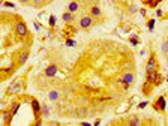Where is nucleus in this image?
Returning <instances> with one entry per match:
<instances>
[{
	"mask_svg": "<svg viewBox=\"0 0 168 126\" xmlns=\"http://www.w3.org/2000/svg\"><path fill=\"white\" fill-rule=\"evenodd\" d=\"M95 24V18L90 15V14H86V15H81L80 17V20H78V26H80V29H83V30H87V29H90Z\"/></svg>",
	"mask_w": 168,
	"mask_h": 126,
	"instance_id": "f257e3e1",
	"label": "nucleus"
},
{
	"mask_svg": "<svg viewBox=\"0 0 168 126\" xmlns=\"http://www.w3.org/2000/svg\"><path fill=\"white\" fill-rule=\"evenodd\" d=\"M146 81H147V83H150V84L155 87V86H159V84L164 81V78H162V75H161V74L158 72V69H156V71H152V72H149V74H147Z\"/></svg>",
	"mask_w": 168,
	"mask_h": 126,
	"instance_id": "f03ea898",
	"label": "nucleus"
},
{
	"mask_svg": "<svg viewBox=\"0 0 168 126\" xmlns=\"http://www.w3.org/2000/svg\"><path fill=\"white\" fill-rule=\"evenodd\" d=\"M21 90H23V78H17L8 87V95H15V93H20Z\"/></svg>",
	"mask_w": 168,
	"mask_h": 126,
	"instance_id": "7ed1b4c3",
	"label": "nucleus"
},
{
	"mask_svg": "<svg viewBox=\"0 0 168 126\" xmlns=\"http://www.w3.org/2000/svg\"><path fill=\"white\" fill-rule=\"evenodd\" d=\"M14 30H15V35H17L18 38L27 36V26H26V23H24V21H18V23L15 24Z\"/></svg>",
	"mask_w": 168,
	"mask_h": 126,
	"instance_id": "20e7f679",
	"label": "nucleus"
},
{
	"mask_svg": "<svg viewBox=\"0 0 168 126\" xmlns=\"http://www.w3.org/2000/svg\"><path fill=\"white\" fill-rule=\"evenodd\" d=\"M156 69H158V60L155 57V54H152L147 59V63H146V74H149L152 71H156Z\"/></svg>",
	"mask_w": 168,
	"mask_h": 126,
	"instance_id": "39448f33",
	"label": "nucleus"
},
{
	"mask_svg": "<svg viewBox=\"0 0 168 126\" xmlns=\"http://www.w3.org/2000/svg\"><path fill=\"white\" fill-rule=\"evenodd\" d=\"M153 108L156 110V111H161L164 113L165 108H167V101H165V96H159L156 101L153 102Z\"/></svg>",
	"mask_w": 168,
	"mask_h": 126,
	"instance_id": "423d86ee",
	"label": "nucleus"
},
{
	"mask_svg": "<svg viewBox=\"0 0 168 126\" xmlns=\"http://www.w3.org/2000/svg\"><path fill=\"white\" fill-rule=\"evenodd\" d=\"M30 105H32V110H33V114L36 119H39L41 117V111H42V107L39 104V101L38 99H32L30 101Z\"/></svg>",
	"mask_w": 168,
	"mask_h": 126,
	"instance_id": "0eeeda50",
	"label": "nucleus"
},
{
	"mask_svg": "<svg viewBox=\"0 0 168 126\" xmlns=\"http://www.w3.org/2000/svg\"><path fill=\"white\" fill-rule=\"evenodd\" d=\"M122 78H123L125 83H128L129 86H134V83H135V75H134L131 71H125V72L122 74Z\"/></svg>",
	"mask_w": 168,
	"mask_h": 126,
	"instance_id": "6e6552de",
	"label": "nucleus"
},
{
	"mask_svg": "<svg viewBox=\"0 0 168 126\" xmlns=\"http://www.w3.org/2000/svg\"><path fill=\"white\" fill-rule=\"evenodd\" d=\"M80 2L78 0H72V2H69L68 3V11L69 12H72V14H75V12H78L80 11Z\"/></svg>",
	"mask_w": 168,
	"mask_h": 126,
	"instance_id": "1a4fd4ad",
	"label": "nucleus"
},
{
	"mask_svg": "<svg viewBox=\"0 0 168 126\" xmlns=\"http://www.w3.org/2000/svg\"><path fill=\"white\" fill-rule=\"evenodd\" d=\"M89 14L92 15L93 18H101V17H102V11H101V8H99L98 5H93L92 8H90Z\"/></svg>",
	"mask_w": 168,
	"mask_h": 126,
	"instance_id": "9d476101",
	"label": "nucleus"
},
{
	"mask_svg": "<svg viewBox=\"0 0 168 126\" xmlns=\"http://www.w3.org/2000/svg\"><path fill=\"white\" fill-rule=\"evenodd\" d=\"M56 74H57V65H50V66H47L45 75H47L48 78H53Z\"/></svg>",
	"mask_w": 168,
	"mask_h": 126,
	"instance_id": "9b49d317",
	"label": "nucleus"
},
{
	"mask_svg": "<svg viewBox=\"0 0 168 126\" xmlns=\"http://www.w3.org/2000/svg\"><path fill=\"white\" fill-rule=\"evenodd\" d=\"M27 59H29V51L26 50V51H21L20 54H18V65L20 66H23L26 62H27Z\"/></svg>",
	"mask_w": 168,
	"mask_h": 126,
	"instance_id": "f8f14e48",
	"label": "nucleus"
},
{
	"mask_svg": "<svg viewBox=\"0 0 168 126\" xmlns=\"http://www.w3.org/2000/svg\"><path fill=\"white\" fill-rule=\"evenodd\" d=\"M62 20L65 21V23H66V24H71L74 20H75V15L72 14V12H69V11H66V12H65V14L62 15Z\"/></svg>",
	"mask_w": 168,
	"mask_h": 126,
	"instance_id": "ddd939ff",
	"label": "nucleus"
},
{
	"mask_svg": "<svg viewBox=\"0 0 168 126\" xmlns=\"http://www.w3.org/2000/svg\"><path fill=\"white\" fill-rule=\"evenodd\" d=\"M48 99L51 101V102H57V101L60 99V92L59 90H50L48 92Z\"/></svg>",
	"mask_w": 168,
	"mask_h": 126,
	"instance_id": "4468645a",
	"label": "nucleus"
},
{
	"mask_svg": "<svg viewBox=\"0 0 168 126\" xmlns=\"http://www.w3.org/2000/svg\"><path fill=\"white\" fill-rule=\"evenodd\" d=\"M126 123H128V125H131V126H138L141 122H140V119H138L137 116H132V117H129V119L126 120Z\"/></svg>",
	"mask_w": 168,
	"mask_h": 126,
	"instance_id": "2eb2a0df",
	"label": "nucleus"
},
{
	"mask_svg": "<svg viewBox=\"0 0 168 126\" xmlns=\"http://www.w3.org/2000/svg\"><path fill=\"white\" fill-rule=\"evenodd\" d=\"M117 84H119V87H122V89H123V92H126V90L129 89V87H131L128 83H125V80H123L122 77H120V78H117Z\"/></svg>",
	"mask_w": 168,
	"mask_h": 126,
	"instance_id": "dca6fc26",
	"label": "nucleus"
},
{
	"mask_svg": "<svg viewBox=\"0 0 168 126\" xmlns=\"http://www.w3.org/2000/svg\"><path fill=\"white\" fill-rule=\"evenodd\" d=\"M77 116H78V117H86V116H89L87 108H84V107L78 108V111H77Z\"/></svg>",
	"mask_w": 168,
	"mask_h": 126,
	"instance_id": "f3484780",
	"label": "nucleus"
},
{
	"mask_svg": "<svg viewBox=\"0 0 168 126\" xmlns=\"http://www.w3.org/2000/svg\"><path fill=\"white\" fill-rule=\"evenodd\" d=\"M50 116V108H48V105H42V111H41V117H48Z\"/></svg>",
	"mask_w": 168,
	"mask_h": 126,
	"instance_id": "a211bd4d",
	"label": "nucleus"
},
{
	"mask_svg": "<svg viewBox=\"0 0 168 126\" xmlns=\"http://www.w3.org/2000/svg\"><path fill=\"white\" fill-rule=\"evenodd\" d=\"M129 42H131L134 47H135V45H138V44H140V39H138V36H137V35H132L131 38H129Z\"/></svg>",
	"mask_w": 168,
	"mask_h": 126,
	"instance_id": "6ab92c4d",
	"label": "nucleus"
},
{
	"mask_svg": "<svg viewBox=\"0 0 168 126\" xmlns=\"http://www.w3.org/2000/svg\"><path fill=\"white\" fill-rule=\"evenodd\" d=\"M155 23H156V18L149 20V23H147V29H149V32H153V29H155Z\"/></svg>",
	"mask_w": 168,
	"mask_h": 126,
	"instance_id": "aec40b11",
	"label": "nucleus"
},
{
	"mask_svg": "<svg viewBox=\"0 0 168 126\" xmlns=\"http://www.w3.org/2000/svg\"><path fill=\"white\" fill-rule=\"evenodd\" d=\"M162 2V0H147V6H152V8H155L156 5H159Z\"/></svg>",
	"mask_w": 168,
	"mask_h": 126,
	"instance_id": "412c9836",
	"label": "nucleus"
},
{
	"mask_svg": "<svg viewBox=\"0 0 168 126\" xmlns=\"http://www.w3.org/2000/svg\"><path fill=\"white\" fill-rule=\"evenodd\" d=\"M56 21H57V18H56L54 15H51V17H50V27H54V26H56Z\"/></svg>",
	"mask_w": 168,
	"mask_h": 126,
	"instance_id": "4be33fe9",
	"label": "nucleus"
},
{
	"mask_svg": "<svg viewBox=\"0 0 168 126\" xmlns=\"http://www.w3.org/2000/svg\"><path fill=\"white\" fill-rule=\"evenodd\" d=\"M162 53H164V54H167V53H168V41L162 42Z\"/></svg>",
	"mask_w": 168,
	"mask_h": 126,
	"instance_id": "5701e85b",
	"label": "nucleus"
},
{
	"mask_svg": "<svg viewBox=\"0 0 168 126\" xmlns=\"http://www.w3.org/2000/svg\"><path fill=\"white\" fill-rule=\"evenodd\" d=\"M66 45H68V47H75L77 42H75L74 39H71V38H68V39H66Z\"/></svg>",
	"mask_w": 168,
	"mask_h": 126,
	"instance_id": "b1692460",
	"label": "nucleus"
},
{
	"mask_svg": "<svg viewBox=\"0 0 168 126\" xmlns=\"http://www.w3.org/2000/svg\"><path fill=\"white\" fill-rule=\"evenodd\" d=\"M147 105H149V102H147V101H143L141 104H138V110H143V108H146Z\"/></svg>",
	"mask_w": 168,
	"mask_h": 126,
	"instance_id": "393cba45",
	"label": "nucleus"
},
{
	"mask_svg": "<svg viewBox=\"0 0 168 126\" xmlns=\"http://www.w3.org/2000/svg\"><path fill=\"white\" fill-rule=\"evenodd\" d=\"M3 6H5V8H12V9L15 8V5L11 3V2H3Z\"/></svg>",
	"mask_w": 168,
	"mask_h": 126,
	"instance_id": "a878e982",
	"label": "nucleus"
},
{
	"mask_svg": "<svg viewBox=\"0 0 168 126\" xmlns=\"http://www.w3.org/2000/svg\"><path fill=\"white\" fill-rule=\"evenodd\" d=\"M32 3H33V6H41L42 0H32Z\"/></svg>",
	"mask_w": 168,
	"mask_h": 126,
	"instance_id": "bb28decb",
	"label": "nucleus"
},
{
	"mask_svg": "<svg viewBox=\"0 0 168 126\" xmlns=\"http://www.w3.org/2000/svg\"><path fill=\"white\" fill-rule=\"evenodd\" d=\"M129 12H131V14H135V12H137V6H129Z\"/></svg>",
	"mask_w": 168,
	"mask_h": 126,
	"instance_id": "cd10ccee",
	"label": "nucleus"
},
{
	"mask_svg": "<svg viewBox=\"0 0 168 126\" xmlns=\"http://www.w3.org/2000/svg\"><path fill=\"white\" fill-rule=\"evenodd\" d=\"M162 15H164V12H162V9H156V17H159V18H161Z\"/></svg>",
	"mask_w": 168,
	"mask_h": 126,
	"instance_id": "c85d7f7f",
	"label": "nucleus"
},
{
	"mask_svg": "<svg viewBox=\"0 0 168 126\" xmlns=\"http://www.w3.org/2000/svg\"><path fill=\"white\" fill-rule=\"evenodd\" d=\"M35 125H36V126H41V125H42V120H41V117H39V119H36Z\"/></svg>",
	"mask_w": 168,
	"mask_h": 126,
	"instance_id": "c756f323",
	"label": "nucleus"
},
{
	"mask_svg": "<svg viewBox=\"0 0 168 126\" xmlns=\"http://www.w3.org/2000/svg\"><path fill=\"white\" fill-rule=\"evenodd\" d=\"M35 29H36V30H39V29H41V26H39L38 23H35Z\"/></svg>",
	"mask_w": 168,
	"mask_h": 126,
	"instance_id": "7c9ffc66",
	"label": "nucleus"
},
{
	"mask_svg": "<svg viewBox=\"0 0 168 126\" xmlns=\"http://www.w3.org/2000/svg\"><path fill=\"white\" fill-rule=\"evenodd\" d=\"M20 2H21V3H29L30 0H20Z\"/></svg>",
	"mask_w": 168,
	"mask_h": 126,
	"instance_id": "2f4dec72",
	"label": "nucleus"
},
{
	"mask_svg": "<svg viewBox=\"0 0 168 126\" xmlns=\"http://www.w3.org/2000/svg\"><path fill=\"white\" fill-rule=\"evenodd\" d=\"M167 81H168V78H167Z\"/></svg>",
	"mask_w": 168,
	"mask_h": 126,
	"instance_id": "473e14b6",
	"label": "nucleus"
}]
</instances>
